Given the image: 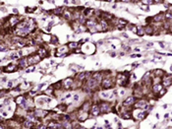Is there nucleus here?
<instances>
[{
  "label": "nucleus",
  "instance_id": "nucleus-1",
  "mask_svg": "<svg viewBox=\"0 0 172 129\" xmlns=\"http://www.w3.org/2000/svg\"><path fill=\"white\" fill-rule=\"evenodd\" d=\"M116 81L120 86H125L128 83V75L125 76V73H119L116 77Z\"/></svg>",
  "mask_w": 172,
  "mask_h": 129
},
{
  "label": "nucleus",
  "instance_id": "nucleus-2",
  "mask_svg": "<svg viewBox=\"0 0 172 129\" xmlns=\"http://www.w3.org/2000/svg\"><path fill=\"white\" fill-rule=\"evenodd\" d=\"M28 59V63H29V65H33V64H37L40 61L41 57L39 56V53H33L32 55H30V56L27 58Z\"/></svg>",
  "mask_w": 172,
  "mask_h": 129
},
{
  "label": "nucleus",
  "instance_id": "nucleus-3",
  "mask_svg": "<svg viewBox=\"0 0 172 129\" xmlns=\"http://www.w3.org/2000/svg\"><path fill=\"white\" fill-rule=\"evenodd\" d=\"M97 85H98V82H97L95 79H94L93 77L89 78V79H88L87 87H88L89 90H94V89H95V88L97 87Z\"/></svg>",
  "mask_w": 172,
  "mask_h": 129
},
{
  "label": "nucleus",
  "instance_id": "nucleus-4",
  "mask_svg": "<svg viewBox=\"0 0 172 129\" xmlns=\"http://www.w3.org/2000/svg\"><path fill=\"white\" fill-rule=\"evenodd\" d=\"M101 87H102V89H104V90L109 89V88H112V87H113V82H112V80L109 79V78L103 79L102 82H101Z\"/></svg>",
  "mask_w": 172,
  "mask_h": 129
},
{
  "label": "nucleus",
  "instance_id": "nucleus-5",
  "mask_svg": "<svg viewBox=\"0 0 172 129\" xmlns=\"http://www.w3.org/2000/svg\"><path fill=\"white\" fill-rule=\"evenodd\" d=\"M162 86H164L165 88L166 87H169L171 84H172V77L170 75H167L165 74L163 77H162Z\"/></svg>",
  "mask_w": 172,
  "mask_h": 129
},
{
  "label": "nucleus",
  "instance_id": "nucleus-6",
  "mask_svg": "<svg viewBox=\"0 0 172 129\" xmlns=\"http://www.w3.org/2000/svg\"><path fill=\"white\" fill-rule=\"evenodd\" d=\"M88 116H89L88 111H86V110H83V109H80L79 112H78V115H77L78 120H80V121H85L86 119L88 118Z\"/></svg>",
  "mask_w": 172,
  "mask_h": 129
},
{
  "label": "nucleus",
  "instance_id": "nucleus-7",
  "mask_svg": "<svg viewBox=\"0 0 172 129\" xmlns=\"http://www.w3.org/2000/svg\"><path fill=\"white\" fill-rule=\"evenodd\" d=\"M99 109H100L101 113L108 112V111H110V105L108 103H101L99 105Z\"/></svg>",
  "mask_w": 172,
  "mask_h": 129
},
{
  "label": "nucleus",
  "instance_id": "nucleus-8",
  "mask_svg": "<svg viewBox=\"0 0 172 129\" xmlns=\"http://www.w3.org/2000/svg\"><path fill=\"white\" fill-rule=\"evenodd\" d=\"M135 100H136V97H134V96L128 97L123 102V106H133L135 104Z\"/></svg>",
  "mask_w": 172,
  "mask_h": 129
},
{
  "label": "nucleus",
  "instance_id": "nucleus-9",
  "mask_svg": "<svg viewBox=\"0 0 172 129\" xmlns=\"http://www.w3.org/2000/svg\"><path fill=\"white\" fill-rule=\"evenodd\" d=\"M90 113L94 116H98L99 113H100V109H99V106L97 105H93L90 106Z\"/></svg>",
  "mask_w": 172,
  "mask_h": 129
},
{
  "label": "nucleus",
  "instance_id": "nucleus-10",
  "mask_svg": "<svg viewBox=\"0 0 172 129\" xmlns=\"http://www.w3.org/2000/svg\"><path fill=\"white\" fill-rule=\"evenodd\" d=\"M148 106V103L146 102V100H139V102H137L135 104V107L136 108H146Z\"/></svg>",
  "mask_w": 172,
  "mask_h": 129
},
{
  "label": "nucleus",
  "instance_id": "nucleus-11",
  "mask_svg": "<svg viewBox=\"0 0 172 129\" xmlns=\"http://www.w3.org/2000/svg\"><path fill=\"white\" fill-rule=\"evenodd\" d=\"M68 47H66V45H64V47H62L60 48L57 49V53H56V56H61V55L63 54H65L67 51H68Z\"/></svg>",
  "mask_w": 172,
  "mask_h": 129
},
{
  "label": "nucleus",
  "instance_id": "nucleus-12",
  "mask_svg": "<svg viewBox=\"0 0 172 129\" xmlns=\"http://www.w3.org/2000/svg\"><path fill=\"white\" fill-rule=\"evenodd\" d=\"M73 84H74L73 79H71V78H67L66 80H64V82H63V85H64V87L66 89H70Z\"/></svg>",
  "mask_w": 172,
  "mask_h": 129
},
{
  "label": "nucleus",
  "instance_id": "nucleus-13",
  "mask_svg": "<svg viewBox=\"0 0 172 129\" xmlns=\"http://www.w3.org/2000/svg\"><path fill=\"white\" fill-rule=\"evenodd\" d=\"M93 78L95 79L98 83L99 82H102V73L101 72H95L93 74Z\"/></svg>",
  "mask_w": 172,
  "mask_h": 129
},
{
  "label": "nucleus",
  "instance_id": "nucleus-14",
  "mask_svg": "<svg viewBox=\"0 0 172 129\" xmlns=\"http://www.w3.org/2000/svg\"><path fill=\"white\" fill-rule=\"evenodd\" d=\"M94 10H93V9H85V10L83 11V15L86 17V18H89V17H90L92 15H94Z\"/></svg>",
  "mask_w": 172,
  "mask_h": 129
},
{
  "label": "nucleus",
  "instance_id": "nucleus-15",
  "mask_svg": "<svg viewBox=\"0 0 172 129\" xmlns=\"http://www.w3.org/2000/svg\"><path fill=\"white\" fill-rule=\"evenodd\" d=\"M162 90V85L161 84H155L152 87V92L153 94H159V92Z\"/></svg>",
  "mask_w": 172,
  "mask_h": 129
},
{
  "label": "nucleus",
  "instance_id": "nucleus-16",
  "mask_svg": "<svg viewBox=\"0 0 172 129\" xmlns=\"http://www.w3.org/2000/svg\"><path fill=\"white\" fill-rule=\"evenodd\" d=\"M100 29H101V32H105V31H107L108 30V24H107V22L105 21V20H101L100 21Z\"/></svg>",
  "mask_w": 172,
  "mask_h": 129
},
{
  "label": "nucleus",
  "instance_id": "nucleus-17",
  "mask_svg": "<svg viewBox=\"0 0 172 129\" xmlns=\"http://www.w3.org/2000/svg\"><path fill=\"white\" fill-rule=\"evenodd\" d=\"M17 70V66L15 64H9V65L5 68V71L8 72V73H11V72H14Z\"/></svg>",
  "mask_w": 172,
  "mask_h": 129
},
{
  "label": "nucleus",
  "instance_id": "nucleus-18",
  "mask_svg": "<svg viewBox=\"0 0 172 129\" xmlns=\"http://www.w3.org/2000/svg\"><path fill=\"white\" fill-rule=\"evenodd\" d=\"M26 102V99L23 97V96H20V97H17L16 100H15V104L16 105H23L24 103Z\"/></svg>",
  "mask_w": 172,
  "mask_h": 129
},
{
  "label": "nucleus",
  "instance_id": "nucleus-19",
  "mask_svg": "<svg viewBox=\"0 0 172 129\" xmlns=\"http://www.w3.org/2000/svg\"><path fill=\"white\" fill-rule=\"evenodd\" d=\"M164 19V14H162V13H160V14H157V15H155V17H153V21L155 22H160V21H162Z\"/></svg>",
  "mask_w": 172,
  "mask_h": 129
},
{
  "label": "nucleus",
  "instance_id": "nucleus-20",
  "mask_svg": "<svg viewBox=\"0 0 172 129\" xmlns=\"http://www.w3.org/2000/svg\"><path fill=\"white\" fill-rule=\"evenodd\" d=\"M100 16L102 17V19L103 20H112V18H113V16L111 15V14H109V13H106V12H103V13H101L100 14Z\"/></svg>",
  "mask_w": 172,
  "mask_h": 129
},
{
  "label": "nucleus",
  "instance_id": "nucleus-21",
  "mask_svg": "<svg viewBox=\"0 0 172 129\" xmlns=\"http://www.w3.org/2000/svg\"><path fill=\"white\" fill-rule=\"evenodd\" d=\"M144 34H146V35H151L153 34V28L151 26H147L146 28H144Z\"/></svg>",
  "mask_w": 172,
  "mask_h": 129
},
{
  "label": "nucleus",
  "instance_id": "nucleus-22",
  "mask_svg": "<svg viewBox=\"0 0 172 129\" xmlns=\"http://www.w3.org/2000/svg\"><path fill=\"white\" fill-rule=\"evenodd\" d=\"M19 65L21 66V67H26L27 65H29V63H28V59L27 58H21L20 60H19Z\"/></svg>",
  "mask_w": 172,
  "mask_h": 129
},
{
  "label": "nucleus",
  "instance_id": "nucleus-23",
  "mask_svg": "<svg viewBox=\"0 0 172 129\" xmlns=\"http://www.w3.org/2000/svg\"><path fill=\"white\" fill-rule=\"evenodd\" d=\"M78 47H79V43L78 42H75V41H72V42H69L68 43V47L70 48V49H77L78 48Z\"/></svg>",
  "mask_w": 172,
  "mask_h": 129
},
{
  "label": "nucleus",
  "instance_id": "nucleus-24",
  "mask_svg": "<svg viewBox=\"0 0 172 129\" xmlns=\"http://www.w3.org/2000/svg\"><path fill=\"white\" fill-rule=\"evenodd\" d=\"M38 53L39 54L40 57H44V56H46V55H47V51H46V49H45L44 47H40V48L39 49V52H38Z\"/></svg>",
  "mask_w": 172,
  "mask_h": 129
},
{
  "label": "nucleus",
  "instance_id": "nucleus-25",
  "mask_svg": "<svg viewBox=\"0 0 172 129\" xmlns=\"http://www.w3.org/2000/svg\"><path fill=\"white\" fill-rule=\"evenodd\" d=\"M155 76L156 77H158V78H160L161 76H164L165 75V72L163 71V70H161V69H157V70H155Z\"/></svg>",
  "mask_w": 172,
  "mask_h": 129
},
{
  "label": "nucleus",
  "instance_id": "nucleus-26",
  "mask_svg": "<svg viewBox=\"0 0 172 129\" xmlns=\"http://www.w3.org/2000/svg\"><path fill=\"white\" fill-rule=\"evenodd\" d=\"M62 16L64 17L65 19H67V20L73 19V17H72L71 14H70V11H64V12H63V14H62Z\"/></svg>",
  "mask_w": 172,
  "mask_h": 129
},
{
  "label": "nucleus",
  "instance_id": "nucleus-27",
  "mask_svg": "<svg viewBox=\"0 0 172 129\" xmlns=\"http://www.w3.org/2000/svg\"><path fill=\"white\" fill-rule=\"evenodd\" d=\"M23 126L25 128H31L33 126V121L32 120H26V121H24Z\"/></svg>",
  "mask_w": 172,
  "mask_h": 129
},
{
  "label": "nucleus",
  "instance_id": "nucleus-28",
  "mask_svg": "<svg viewBox=\"0 0 172 129\" xmlns=\"http://www.w3.org/2000/svg\"><path fill=\"white\" fill-rule=\"evenodd\" d=\"M137 35H140V36H143L144 35H146L144 34V28L142 27H138V32H137Z\"/></svg>",
  "mask_w": 172,
  "mask_h": 129
},
{
  "label": "nucleus",
  "instance_id": "nucleus-29",
  "mask_svg": "<svg viewBox=\"0 0 172 129\" xmlns=\"http://www.w3.org/2000/svg\"><path fill=\"white\" fill-rule=\"evenodd\" d=\"M20 53L19 52H14V53H12L11 55H10V58L11 59H18V58H20Z\"/></svg>",
  "mask_w": 172,
  "mask_h": 129
},
{
  "label": "nucleus",
  "instance_id": "nucleus-30",
  "mask_svg": "<svg viewBox=\"0 0 172 129\" xmlns=\"http://www.w3.org/2000/svg\"><path fill=\"white\" fill-rule=\"evenodd\" d=\"M117 23H118L120 26H124V27H125V25H127V24H128L127 21H126V20H123V19H118Z\"/></svg>",
  "mask_w": 172,
  "mask_h": 129
},
{
  "label": "nucleus",
  "instance_id": "nucleus-31",
  "mask_svg": "<svg viewBox=\"0 0 172 129\" xmlns=\"http://www.w3.org/2000/svg\"><path fill=\"white\" fill-rule=\"evenodd\" d=\"M109 93L108 92H101L100 93V97L103 98V99H107V98H109Z\"/></svg>",
  "mask_w": 172,
  "mask_h": 129
},
{
  "label": "nucleus",
  "instance_id": "nucleus-32",
  "mask_svg": "<svg viewBox=\"0 0 172 129\" xmlns=\"http://www.w3.org/2000/svg\"><path fill=\"white\" fill-rule=\"evenodd\" d=\"M89 108V103H85V104L82 106V107H81V109L86 110V111H88Z\"/></svg>",
  "mask_w": 172,
  "mask_h": 129
},
{
  "label": "nucleus",
  "instance_id": "nucleus-33",
  "mask_svg": "<svg viewBox=\"0 0 172 129\" xmlns=\"http://www.w3.org/2000/svg\"><path fill=\"white\" fill-rule=\"evenodd\" d=\"M122 117L125 118V119H129L132 117V114L130 112H124V114H122Z\"/></svg>",
  "mask_w": 172,
  "mask_h": 129
},
{
  "label": "nucleus",
  "instance_id": "nucleus-34",
  "mask_svg": "<svg viewBox=\"0 0 172 129\" xmlns=\"http://www.w3.org/2000/svg\"><path fill=\"white\" fill-rule=\"evenodd\" d=\"M164 19H167V20H172V14L170 12H167L164 14Z\"/></svg>",
  "mask_w": 172,
  "mask_h": 129
},
{
  "label": "nucleus",
  "instance_id": "nucleus-35",
  "mask_svg": "<svg viewBox=\"0 0 172 129\" xmlns=\"http://www.w3.org/2000/svg\"><path fill=\"white\" fill-rule=\"evenodd\" d=\"M51 43H57L58 42V39L56 38L55 35H51V40H50Z\"/></svg>",
  "mask_w": 172,
  "mask_h": 129
},
{
  "label": "nucleus",
  "instance_id": "nucleus-36",
  "mask_svg": "<svg viewBox=\"0 0 172 129\" xmlns=\"http://www.w3.org/2000/svg\"><path fill=\"white\" fill-rule=\"evenodd\" d=\"M79 100H80V96H79L78 94H76V95L73 96V100H74V102H78Z\"/></svg>",
  "mask_w": 172,
  "mask_h": 129
},
{
  "label": "nucleus",
  "instance_id": "nucleus-37",
  "mask_svg": "<svg viewBox=\"0 0 172 129\" xmlns=\"http://www.w3.org/2000/svg\"><path fill=\"white\" fill-rule=\"evenodd\" d=\"M165 93H166V89H163V88H162V90H161V91L159 92V94H158V95H159V96L161 97V96H163V95H164Z\"/></svg>",
  "mask_w": 172,
  "mask_h": 129
},
{
  "label": "nucleus",
  "instance_id": "nucleus-38",
  "mask_svg": "<svg viewBox=\"0 0 172 129\" xmlns=\"http://www.w3.org/2000/svg\"><path fill=\"white\" fill-rule=\"evenodd\" d=\"M12 86H13V81H9L7 84V88H11Z\"/></svg>",
  "mask_w": 172,
  "mask_h": 129
},
{
  "label": "nucleus",
  "instance_id": "nucleus-39",
  "mask_svg": "<svg viewBox=\"0 0 172 129\" xmlns=\"http://www.w3.org/2000/svg\"><path fill=\"white\" fill-rule=\"evenodd\" d=\"M141 8H142V9H144V10H149V7L144 6V5H141Z\"/></svg>",
  "mask_w": 172,
  "mask_h": 129
},
{
  "label": "nucleus",
  "instance_id": "nucleus-40",
  "mask_svg": "<svg viewBox=\"0 0 172 129\" xmlns=\"http://www.w3.org/2000/svg\"><path fill=\"white\" fill-rule=\"evenodd\" d=\"M124 94H125V91H124V90H122V91L120 92V96H123Z\"/></svg>",
  "mask_w": 172,
  "mask_h": 129
},
{
  "label": "nucleus",
  "instance_id": "nucleus-41",
  "mask_svg": "<svg viewBox=\"0 0 172 129\" xmlns=\"http://www.w3.org/2000/svg\"><path fill=\"white\" fill-rule=\"evenodd\" d=\"M159 44H160V47H163V48H164V44L162 43L161 41H159Z\"/></svg>",
  "mask_w": 172,
  "mask_h": 129
},
{
  "label": "nucleus",
  "instance_id": "nucleus-42",
  "mask_svg": "<svg viewBox=\"0 0 172 129\" xmlns=\"http://www.w3.org/2000/svg\"><path fill=\"white\" fill-rule=\"evenodd\" d=\"M13 12H14L15 14H18V10H17V9H13Z\"/></svg>",
  "mask_w": 172,
  "mask_h": 129
},
{
  "label": "nucleus",
  "instance_id": "nucleus-43",
  "mask_svg": "<svg viewBox=\"0 0 172 129\" xmlns=\"http://www.w3.org/2000/svg\"><path fill=\"white\" fill-rule=\"evenodd\" d=\"M170 31L172 32V25H170Z\"/></svg>",
  "mask_w": 172,
  "mask_h": 129
},
{
  "label": "nucleus",
  "instance_id": "nucleus-44",
  "mask_svg": "<svg viewBox=\"0 0 172 129\" xmlns=\"http://www.w3.org/2000/svg\"><path fill=\"white\" fill-rule=\"evenodd\" d=\"M46 129H53V128H50V127H49V128H46Z\"/></svg>",
  "mask_w": 172,
  "mask_h": 129
},
{
  "label": "nucleus",
  "instance_id": "nucleus-45",
  "mask_svg": "<svg viewBox=\"0 0 172 129\" xmlns=\"http://www.w3.org/2000/svg\"><path fill=\"white\" fill-rule=\"evenodd\" d=\"M33 129H34V128H33ZM35 129H38V128H35Z\"/></svg>",
  "mask_w": 172,
  "mask_h": 129
}]
</instances>
